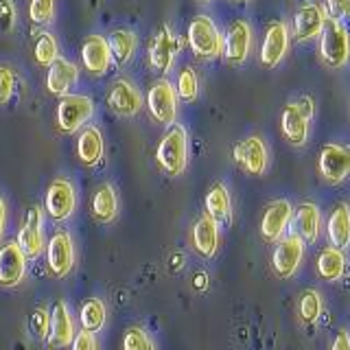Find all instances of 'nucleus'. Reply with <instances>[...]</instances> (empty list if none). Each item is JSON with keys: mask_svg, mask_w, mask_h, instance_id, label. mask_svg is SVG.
<instances>
[{"mask_svg": "<svg viewBox=\"0 0 350 350\" xmlns=\"http://www.w3.org/2000/svg\"><path fill=\"white\" fill-rule=\"evenodd\" d=\"M156 160L160 169L171 178L184 173L186 164H189V134L182 125H171L167 134L162 136L156 149Z\"/></svg>", "mask_w": 350, "mask_h": 350, "instance_id": "1", "label": "nucleus"}, {"mask_svg": "<svg viewBox=\"0 0 350 350\" xmlns=\"http://www.w3.org/2000/svg\"><path fill=\"white\" fill-rule=\"evenodd\" d=\"M189 46L202 59H213L224 53V38L208 16H197L191 20Z\"/></svg>", "mask_w": 350, "mask_h": 350, "instance_id": "2", "label": "nucleus"}, {"mask_svg": "<svg viewBox=\"0 0 350 350\" xmlns=\"http://www.w3.org/2000/svg\"><path fill=\"white\" fill-rule=\"evenodd\" d=\"M320 55L331 68H342L350 55V36L342 22L328 18L320 33Z\"/></svg>", "mask_w": 350, "mask_h": 350, "instance_id": "3", "label": "nucleus"}, {"mask_svg": "<svg viewBox=\"0 0 350 350\" xmlns=\"http://www.w3.org/2000/svg\"><path fill=\"white\" fill-rule=\"evenodd\" d=\"M94 114V103L85 94H66L57 103V127L64 134L79 131Z\"/></svg>", "mask_w": 350, "mask_h": 350, "instance_id": "4", "label": "nucleus"}, {"mask_svg": "<svg viewBox=\"0 0 350 350\" xmlns=\"http://www.w3.org/2000/svg\"><path fill=\"white\" fill-rule=\"evenodd\" d=\"M313 116V101L309 96H304L298 103H289L282 109L280 127L282 134L291 145H304L309 138V118Z\"/></svg>", "mask_w": 350, "mask_h": 350, "instance_id": "5", "label": "nucleus"}, {"mask_svg": "<svg viewBox=\"0 0 350 350\" xmlns=\"http://www.w3.org/2000/svg\"><path fill=\"white\" fill-rule=\"evenodd\" d=\"M44 208H46V215L53 221H66V219L75 215L77 191L68 178H55L49 184L46 197H44Z\"/></svg>", "mask_w": 350, "mask_h": 350, "instance_id": "6", "label": "nucleus"}, {"mask_svg": "<svg viewBox=\"0 0 350 350\" xmlns=\"http://www.w3.org/2000/svg\"><path fill=\"white\" fill-rule=\"evenodd\" d=\"M20 250L25 252V256L29 260L38 258L44 252V208L42 206H31L25 219H22L20 232H18V241Z\"/></svg>", "mask_w": 350, "mask_h": 350, "instance_id": "7", "label": "nucleus"}, {"mask_svg": "<svg viewBox=\"0 0 350 350\" xmlns=\"http://www.w3.org/2000/svg\"><path fill=\"white\" fill-rule=\"evenodd\" d=\"M46 260L53 276L64 278L75 267V241L68 230H55L46 245Z\"/></svg>", "mask_w": 350, "mask_h": 350, "instance_id": "8", "label": "nucleus"}, {"mask_svg": "<svg viewBox=\"0 0 350 350\" xmlns=\"http://www.w3.org/2000/svg\"><path fill=\"white\" fill-rule=\"evenodd\" d=\"M149 114L162 125H173L178 116V92L171 85V81L160 79L149 88L147 94Z\"/></svg>", "mask_w": 350, "mask_h": 350, "instance_id": "9", "label": "nucleus"}, {"mask_svg": "<svg viewBox=\"0 0 350 350\" xmlns=\"http://www.w3.org/2000/svg\"><path fill=\"white\" fill-rule=\"evenodd\" d=\"M107 105L118 116H136L142 109V94L129 79H116L109 85Z\"/></svg>", "mask_w": 350, "mask_h": 350, "instance_id": "10", "label": "nucleus"}, {"mask_svg": "<svg viewBox=\"0 0 350 350\" xmlns=\"http://www.w3.org/2000/svg\"><path fill=\"white\" fill-rule=\"evenodd\" d=\"M29 258L20 250L16 241H9L0 247V284L3 287H18L27 276Z\"/></svg>", "mask_w": 350, "mask_h": 350, "instance_id": "11", "label": "nucleus"}, {"mask_svg": "<svg viewBox=\"0 0 350 350\" xmlns=\"http://www.w3.org/2000/svg\"><path fill=\"white\" fill-rule=\"evenodd\" d=\"M302 254H304V241L298 234L284 237L276 245V250H273V256H271L273 271H276L280 278H291L300 265Z\"/></svg>", "mask_w": 350, "mask_h": 350, "instance_id": "12", "label": "nucleus"}, {"mask_svg": "<svg viewBox=\"0 0 350 350\" xmlns=\"http://www.w3.org/2000/svg\"><path fill=\"white\" fill-rule=\"evenodd\" d=\"M320 173L333 184L344 182L350 175V147L326 145L320 153Z\"/></svg>", "mask_w": 350, "mask_h": 350, "instance_id": "13", "label": "nucleus"}, {"mask_svg": "<svg viewBox=\"0 0 350 350\" xmlns=\"http://www.w3.org/2000/svg\"><path fill=\"white\" fill-rule=\"evenodd\" d=\"M232 156L250 175H260L267 169V147L258 136H250L237 142Z\"/></svg>", "mask_w": 350, "mask_h": 350, "instance_id": "14", "label": "nucleus"}, {"mask_svg": "<svg viewBox=\"0 0 350 350\" xmlns=\"http://www.w3.org/2000/svg\"><path fill=\"white\" fill-rule=\"evenodd\" d=\"M75 320L72 313L68 309V304L64 300L55 302L51 309V331H49V346L53 350H59L70 346L72 337H75Z\"/></svg>", "mask_w": 350, "mask_h": 350, "instance_id": "15", "label": "nucleus"}, {"mask_svg": "<svg viewBox=\"0 0 350 350\" xmlns=\"http://www.w3.org/2000/svg\"><path fill=\"white\" fill-rule=\"evenodd\" d=\"M289 46V29L284 22H271L267 27L265 33V40H262V46H260V62L262 66L267 68H273L278 66L280 59L284 57Z\"/></svg>", "mask_w": 350, "mask_h": 350, "instance_id": "16", "label": "nucleus"}, {"mask_svg": "<svg viewBox=\"0 0 350 350\" xmlns=\"http://www.w3.org/2000/svg\"><path fill=\"white\" fill-rule=\"evenodd\" d=\"M252 46V29L247 22L234 20L228 27L226 40H224V55L230 64H243L250 55Z\"/></svg>", "mask_w": 350, "mask_h": 350, "instance_id": "17", "label": "nucleus"}, {"mask_svg": "<svg viewBox=\"0 0 350 350\" xmlns=\"http://www.w3.org/2000/svg\"><path fill=\"white\" fill-rule=\"evenodd\" d=\"M81 62L90 75L103 77L109 70V64H112V55H109L105 38L88 36L81 44Z\"/></svg>", "mask_w": 350, "mask_h": 350, "instance_id": "18", "label": "nucleus"}, {"mask_svg": "<svg viewBox=\"0 0 350 350\" xmlns=\"http://www.w3.org/2000/svg\"><path fill=\"white\" fill-rule=\"evenodd\" d=\"M328 20L322 5H304L295 11L293 16V36L295 40L306 42L315 36H320L324 29V22Z\"/></svg>", "mask_w": 350, "mask_h": 350, "instance_id": "19", "label": "nucleus"}, {"mask_svg": "<svg viewBox=\"0 0 350 350\" xmlns=\"http://www.w3.org/2000/svg\"><path fill=\"white\" fill-rule=\"evenodd\" d=\"M178 49H180V42L175 40V36L167 27H162L158 31V36L153 38V42L149 44V64L162 75L169 72Z\"/></svg>", "mask_w": 350, "mask_h": 350, "instance_id": "20", "label": "nucleus"}, {"mask_svg": "<svg viewBox=\"0 0 350 350\" xmlns=\"http://www.w3.org/2000/svg\"><path fill=\"white\" fill-rule=\"evenodd\" d=\"M293 215V208L287 200H278L271 202L265 208V215H262L260 221V234L265 241H278L284 232V228L289 226V219Z\"/></svg>", "mask_w": 350, "mask_h": 350, "instance_id": "21", "label": "nucleus"}, {"mask_svg": "<svg viewBox=\"0 0 350 350\" xmlns=\"http://www.w3.org/2000/svg\"><path fill=\"white\" fill-rule=\"evenodd\" d=\"M79 79V68L68 62V59H62L57 57L51 66H49V72H46V88L49 92L55 96H66L70 92V88L77 83Z\"/></svg>", "mask_w": 350, "mask_h": 350, "instance_id": "22", "label": "nucleus"}, {"mask_svg": "<svg viewBox=\"0 0 350 350\" xmlns=\"http://www.w3.org/2000/svg\"><path fill=\"white\" fill-rule=\"evenodd\" d=\"M193 247L197 250V254H202L206 258L215 256V252L219 247V224L211 215H202L193 226Z\"/></svg>", "mask_w": 350, "mask_h": 350, "instance_id": "23", "label": "nucleus"}, {"mask_svg": "<svg viewBox=\"0 0 350 350\" xmlns=\"http://www.w3.org/2000/svg\"><path fill=\"white\" fill-rule=\"evenodd\" d=\"M92 217L98 224H112L118 217V193L109 182L96 186L92 195Z\"/></svg>", "mask_w": 350, "mask_h": 350, "instance_id": "24", "label": "nucleus"}, {"mask_svg": "<svg viewBox=\"0 0 350 350\" xmlns=\"http://www.w3.org/2000/svg\"><path fill=\"white\" fill-rule=\"evenodd\" d=\"M103 151H105V145H103L101 129L94 125L83 127L79 134V140H77V158L81 160V164H85V167H94V164L101 162Z\"/></svg>", "mask_w": 350, "mask_h": 350, "instance_id": "25", "label": "nucleus"}, {"mask_svg": "<svg viewBox=\"0 0 350 350\" xmlns=\"http://www.w3.org/2000/svg\"><path fill=\"white\" fill-rule=\"evenodd\" d=\"M320 211H317L315 204H309L304 202L298 206V211H295V232L302 241H306V243H315L317 237H320Z\"/></svg>", "mask_w": 350, "mask_h": 350, "instance_id": "26", "label": "nucleus"}, {"mask_svg": "<svg viewBox=\"0 0 350 350\" xmlns=\"http://www.w3.org/2000/svg\"><path fill=\"white\" fill-rule=\"evenodd\" d=\"M328 239L335 250H344L350 245V208L346 204H337L328 219Z\"/></svg>", "mask_w": 350, "mask_h": 350, "instance_id": "27", "label": "nucleus"}, {"mask_svg": "<svg viewBox=\"0 0 350 350\" xmlns=\"http://www.w3.org/2000/svg\"><path fill=\"white\" fill-rule=\"evenodd\" d=\"M206 215H211L217 224L230 221V215H232V202H230V193L221 182L213 184L211 191H208V195H206Z\"/></svg>", "mask_w": 350, "mask_h": 350, "instance_id": "28", "label": "nucleus"}, {"mask_svg": "<svg viewBox=\"0 0 350 350\" xmlns=\"http://www.w3.org/2000/svg\"><path fill=\"white\" fill-rule=\"evenodd\" d=\"M105 42H107L109 55H112V59H114L118 66L127 64L131 57H134V51H136V36H134L131 31H127V29L112 31Z\"/></svg>", "mask_w": 350, "mask_h": 350, "instance_id": "29", "label": "nucleus"}, {"mask_svg": "<svg viewBox=\"0 0 350 350\" xmlns=\"http://www.w3.org/2000/svg\"><path fill=\"white\" fill-rule=\"evenodd\" d=\"M107 320V309L103 300L98 298H88L81 309H79V322H81V331L88 333H98L105 326Z\"/></svg>", "mask_w": 350, "mask_h": 350, "instance_id": "30", "label": "nucleus"}, {"mask_svg": "<svg viewBox=\"0 0 350 350\" xmlns=\"http://www.w3.org/2000/svg\"><path fill=\"white\" fill-rule=\"evenodd\" d=\"M344 267H346V258L342 254V250L328 247L317 258V271H320V276L324 280H337L344 273Z\"/></svg>", "mask_w": 350, "mask_h": 350, "instance_id": "31", "label": "nucleus"}, {"mask_svg": "<svg viewBox=\"0 0 350 350\" xmlns=\"http://www.w3.org/2000/svg\"><path fill=\"white\" fill-rule=\"evenodd\" d=\"M120 350H156V346L142 326H129L123 335V342H120Z\"/></svg>", "mask_w": 350, "mask_h": 350, "instance_id": "32", "label": "nucleus"}, {"mask_svg": "<svg viewBox=\"0 0 350 350\" xmlns=\"http://www.w3.org/2000/svg\"><path fill=\"white\" fill-rule=\"evenodd\" d=\"M33 53H36V62L46 68V66H51L55 59H57V42H55L51 33H44V36H40V40L36 42Z\"/></svg>", "mask_w": 350, "mask_h": 350, "instance_id": "33", "label": "nucleus"}, {"mask_svg": "<svg viewBox=\"0 0 350 350\" xmlns=\"http://www.w3.org/2000/svg\"><path fill=\"white\" fill-rule=\"evenodd\" d=\"M178 96L184 101H195L197 92H200V81H197V75L193 68H184L178 77Z\"/></svg>", "mask_w": 350, "mask_h": 350, "instance_id": "34", "label": "nucleus"}, {"mask_svg": "<svg viewBox=\"0 0 350 350\" xmlns=\"http://www.w3.org/2000/svg\"><path fill=\"white\" fill-rule=\"evenodd\" d=\"M29 328H31V333L36 335V339H49V331H51V311H46L44 306H38V309L31 313Z\"/></svg>", "mask_w": 350, "mask_h": 350, "instance_id": "35", "label": "nucleus"}, {"mask_svg": "<svg viewBox=\"0 0 350 350\" xmlns=\"http://www.w3.org/2000/svg\"><path fill=\"white\" fill-rule=\"evenodd\" d=\"M322 311V300L315 291H304L300 300V315L304 322H315Z\"/></svg>", "mask_w": 350, "mask_h": 350, "instance_id": "36", "label": "nucleus"}, {"mask_svg": "<svg viewBox=\"0 0 350 350\" xmlns=\"http://www.w3.org/2000/svg\"><path fill=\"white\" fill-rule=\"evenodd\" d=\"M55 14V0H31L29 5V18L33 22H49Z\"/></svg>", "mask_w": 350, "mask_h": 350, "instance_id": "37", "label": "nucleus"}, {"mask_svg": "<svg viewBox=\"0 0 350 350\" xmlns=\"http://www.w3.org/2000/svg\"><path fill=\"white\" fill-rule=\"evenodd\" d=\"M16 90V75L7 66H0V105L9 103Z\"/></svg>", "mask_w": 350, "mask_h": 350, "instance_id": "38", "label": "nucleus"}, {"mask_svg": "<svg viewBox=\"0 0 350 350\" xmlns=\"http://www.w3.org/2000/svg\"><path fill=\"white\" fill-rule=\"evenodd\" d=\"M16 25V7L11 0H0V31L9 33Z\"/></svg>", "mask_w": 350, "mask_h": 350, "instance_id": "39", "label": "nucleus"}, {"mask_svg": "<svg viewBox=\"0 0 350 350\" xmlns=\"http://www.w3.org/2000/svg\"><path fill=\"white\" fill-rule=\"evenodd\" d=\"M326 16H331V20L339 22L342 18L350 16V0H326Z\"/></svg>", "mask_w": 350, "mask_h": 350, "instance_id": "40", "label": "nucleus"}, {"mask_svg": "<svg viewBox=\"0 0 350 350\" xmlns=\"http://www.w3.org/2000/svg\"><path fill=\"white\" fill-rule=\"evenodd\" d=\"M70 348L72 350H98L96 335L94 333H88V331L75 333L72 342H70Z\"/></svg>", "mask_w": 350, "mask_h": 350, "instance_id": "41", "label": "nucleus"}, {"mask_svg": "<svg viewBox=\"0 0 350 350\" xmlns=\"http://www.w3.org/2000/svg\"><path fill=\"white\" fill-rule=\"evenodd\" d=\"M331 350H350V337H348L346 331H339V335L335 337Z\"/></svg>", "mask_w": 350, "mask_h": 350, "instance_id": "42", "label": "nucleus"}, {"mask_svg": "<svg viewBox=\"0 0 350 350\" xmlns=\"http://www.w3.org/2000/svg\"><path fill=\"white\" fill-rule=\"evenodd\" d=\"M5 230H7V204L0 197V239L5 237Z\"/></svg>", "mask_w": 350, "mask_h": 350, "instance_id": "43", "label": "nucleus"}, {"mask_svg": "<svg viewBox=\"0 0 350 350\" xmlns=\"http://www.w3.org/2000/svg\"><path fill=\"white\" fill-rule=\"evenodd\" d=\"M239 3H247V0H239Z\"/></svg>", "mask_w": 350, "mask_h": 350, "instance_id": "44", "label": "nucleus"}, {"mask_svg": "<svg viewBox=\"0 0 350 350\" xmlns=\"http://www.w3.org/2000/svg\"><path fill=\"white\" fill-rule=\"evenodd\" d=\"M204 3H211V0H204Z\"/></svg>", "mask_w": 350, "mask_h": 350, "instance_id": "45", "label": "nucleus"}]
</instances>
